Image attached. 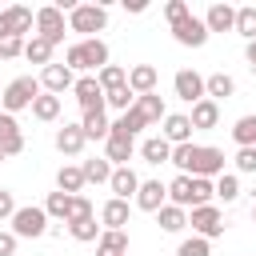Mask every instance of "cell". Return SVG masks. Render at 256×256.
Returning <instances> with one entry per match:
<instances>
[{"mask_svg": "<svg viewBox=\"0 0 256 256\" xmlns=\"http://www.w3.org/2000/svg\"><path fill=\"white\" fill-rule=\"evenodd\" d=\"M172 88H176V96L188 100V104H200V100H204V76L192 72V68H180L176 80H172Z\"/></svg>", "mask_w": 256, "mask_h": 256, "instance_id": "cell-10", "label": "cell"}, {"mask_svg": "<svg viewBox=\"0 0 256 256\" xmlns=\"http://www.w3.org/2000/svg\"><path fill=\"white\" fill-rule=\"evenodd\" d=\"M160 136L176 148V144H192V120L188 116H180V112H168L164 116V128H160Z\"/></svg>", "mask_w": 256, "mask_h": 256, "instance_id": "cell-13", "label": "cell"}, {"mask_svg": "<svg viewBox=\"0 0 256 256\" xmlns=\"http://www.w3.org/2000/svg\"><path fill=\"white\" fill-rule=\"evenodd\" d=\"M168 200H172L176 208H188V204H192V176H176V180L168 184Z\"/></svg>", "mask_w": 256, "mask_h": 256, "instance_id": "cell-36", "label": "cell"}, {"mask_svg": "<svg viewBox=\"0 0 256 256\" xmlns=\"http://www.w3.org/2000/svg\"><path fill=\"white\" fill-rule=\"evenodd\" d=\"M188 120H192V132H196V128H216V120H220V104L204 96L200 104H192V116H188Z\"/></svg>", "mask_w": 256, "mask_h": 256, "instance_id": "cell-23", "label": "cell"}, {"mask_svg": "<svg viewBox=\"0 0 256 256\" xmlns=\"http://www.w3.org/2000/svg\"><path fill=\"white\" fill-rule=\"evenodd\" d=\"M84 216H92V200L88 196H72V216L68 220H84Z\"/></svg>", "mask_w": 256, "mask_h": 256, "instance_id": "cell-45", "label": "cell"}, {"mask_svg": "<svg viewBox=\"0 0 256 256\" xmlns=\"http://www.w3.org/2000/svg\"><path fill=\"white\" fill-rule=\"evenodd\" d=\"M96 84H100L104 92H112V88H124V84H128V72H124L120 64H104V68L96 72Z\"/></svg>", "mask_w": 256, "mask_h": 256, "instance_id": "cell-31", "label": "cell"}, {"mask_svg": "<svg viewBox=\"0 0 256 256\" xmlns=\"http://www.w3.org/2000/svg\"><path fill=\"white\" fill-rule=\"evenodd\" d=\"M140 116H144V124H156V120H164L168 112H164V100L156 96V92H148V96H136V104H132Z\"/></svg>", "mask_w": 256, "mask_h": 256, "instance_id": "cell-25", "label": "cell"}, {"mask_svg": "<svg viewBox=\"0 0 256 256\" xmlns=\"http://www.w3.org/2000/svg\"><path fill=\"white\" fill-rule=\"evenodd\" d=\"M108 188L116 192V200H128V196H136V188H140V176L124 164V168H112V180H108Z\"/></svg>", "mask_w": 256, "mask_h": 256, "instance_id": "cell-18", "label": "cell"}, {"mask_svg": "<svg viewBox=\"0 0 256 256\" xmlns=\"http://www.w3.org/2000/svg\"><path fill=\"white\" fill-rule=\"evenodd\" d=\"M0 96H4V88H0Z\"/></svg>", "mask_w": 256, "mask_h": 256, "instance_id": "cell-53", "label": "cell"}, {"mask_svg": "<svg viewBox=\"0 0 256 256\" xmlns=\"http://www.w3.org/2000/svg\"><path fill=\"white\" fill-rule=\"evenodd\" d=\"M0 152L4 156H20L24 152V132H20L16 116H8V112H0Z\"/></svg>", "mask_w": 256, "mask_h": 256, "instance_id": "cell-12", "label": "cell"}, {"mask_svg": "<svg viewBox=\"0 0 256 256\" xmlns=\"http://www.w3.org/2000/svg\"><path fill=\"white\" fill-rule=\"evenodd\" d=\"M172 36H176V44H184V48H204V44H208V28H204V20H196L192 12L172 24Z\"/></svg>", "mask_w": 256, "mask_h": 256, "instance_id": "cell-8", "label": "cell"}, {"mask_svg": "<svg viewBox=\"0 0 256 256\" xmlns=\"http://www.w3.org/2000/svg\"><path fill=\"white\" fill-rule=\"evenodd\" d=\"M232 140L240 148H256V116H240L236 128H232Z\"/></svg>", "mask_w": 256, "mask_h": 256, "instance_id": "cell-37", "label": "cell"}, {"mask_svg": "<svg viewBox=\"0 0 256 256\" xmlns=\"http://www.w3.org/2000/svg\"><path fill=\"white\" fill-rule=\"evenodd\" d=\"M176 256H208V240L204 236H192V240H184L176 248Z\"/></svg>", "mask_w": 256, "mask_h": 256, "instance_id": "cell-43", "label": "cell"}, {"mask_svg": "<svg viewBox=\"0 0 256 256\" xmlns=\"http://www.w3.org/2000/svg\"><path fill=\"white\" fill-rule=\"evenodd\" d=\"M84 144H88V136H84L80 124H64V128L56 132V152H64V156H80Z\"/></svg>", "mask_w": 256, "mask_h": 256, "instance_id": "cell-16", "label": "cell"}, {"mask_svg": "<svg viewBox=\"0 0 256 256\" xmlns=\"http://www.w3.org/2000/svg\"><path fill=\"white\" fill-rule=\"evenodd\" d=\"M32 116H36V120H44V124H48V120H56V116H60V96L40 92V96L32 100Z\"/></svg>", "mask_w": 256, "mask_h": 256, "instance_id": "cell-28", "label": "cell"}, {"mask_svg": "<svg viewBox=\"0 0 256 256\" xmlns=\"http://www.w3.org/2000/svg\"><path fill=\"white\" fill-rule=\"evenodd\" d=\"M164 16H168V24H176V20L188 16V4H184V0H168V4H164Z\"/></svg>", "mask_w": 256, "mask_h": 256, "instance_id": "cell-44", "label": "cell"}, {"mask_svg": "<svg viewBox=\"0 0 256 256\" xmlns=\"http://www.w3.org/2000/svg\"><path fill=\"white\" fill-rule=\"evenodd\" d=\"M164 204H168V184H160V180H140V188H136V208L160 212Z\"/></svg>", "mask_w": 256, "mask_h": 256, "instance_id": "cell-11", "label": "cell"}, {"mask_svg": "<svg viewBox=\"0 0 256 256\" xmlns=\"http://www.w3.org/2000/svg\"><path fill=\"white\" fill-rule=\"evenodd\" d=\"M204 96H208V100H228V96H236V80H232L228 72H212V76L204 80Z\"/></svg>", "mask_w": 256, "mask_h": 256, "instance_id": "cell-22", "label": "cell"}, {"mask_svg": "<svg viewBox=\"0 0 256 256\" xmlns=\"http://www.w3.org/2000/svg\"><path fill=\"white\" fill-rule=\"evenodd\" d=\"M44 212H48L52 220H68V216H72V196H68V192H48Z\"/></svg>", "mask_w": 256, "mask_h": 256, "instance_id": "cell-33", "label": "cell"}, {"mask_svg": "<svg viewBox=\"0 0 256 256\" xmlns=\"http://www.w3.org/2000/svg\"><path fill=\"white\" fill-rule=\"evenodd\" d=\"M124 8H128V12H144L148 4H144V0H124Z\"/></svg>", "mask_w": 256, "mask_h": 256, "instance_id": "cell-49", "label": "cell"}, {"mask_svg": "<svg viewBox=\"0 0 256 256\" xmlns=\"http://www.w3.org/2000/svg\"><path fill=\"white\" fill-rule=\"evenodd\" d=\"M232 24H236V8L232 4H212L208 16H204V28L208 32H232Z\"/></svg>", "mask_w": 256, "mask_h": 256, "instance_id": "cell-19", "label": "cell"}, {"mask_svg": "<svg viewBox=\"0 0 256 256\" xmlns=\"http://www.w3.org/2000/svg\"><path fill=\"white\" fill-rule=\"evenodd\" d=\"M0 256H16V236L12 232H0Z\"/></svg>", "mask_w": 256, "mask_h": 256, "instance_id": "cell-48", "label": "cell"}, {"mask_svg": "<svg viewBox=\"0 0 256 256\" xmlns=\"http://www.w3.org/2000/svg\"><path fill=\"white\" fill-rule=\"evenodd\" d=\"M100 220H104V228L108 232H124V224H128V200H108L104 208H100Z\"/></svg>", "mask_w": 256, "mask_h": 256, "instance_id": "cell-21", "label": "cell"}, {"mask_svg": "<svg viewBox=\"0 0 256 256\" xmlns=\"http://www.w3.org/2000/svg\"><path fill=\"white\" fill-rule=\"evenodd\" d=\"M36 96H40V80H36V76H16L12 84H4L0 104H4V112L12 116V112H20V108H32Z\"/></svg>", "mask_w": 256, "mask_h": 256, "instance_id": "cell-4", "label": "cell"}, {"mask_svg": "<svg viewBox=\"0 0 256 256\" xmlns=\"http://www.w3.org/2000/svg\"><path fill=\"white\" fill-rule=\"evenodd\" d=\"M24 56L32 60V64H52V44L44 40V36H32V40H24Z\"/></svg>", "mask_w": 256, "mask_h": 256, "instance_id": "cell-30", "label": "cell"}, {"mask_svg": "<svg viewBox=\"0 0 256 256\" xmlns=\"http://www.w3.org/2000/svg\"><path fill=\"white\" fill-rule=\"evenodd\" d=\"M168 164L180 168V176H224V152L220 148H204V144H176Z\"/></svg>", "mask_w": 256, "mask_h": 256, "instance_id": "cell-1", "label": "cell"}, {"mask_svg": "<svg viewBox=\"0 0 256 256\" xmlns=\"http://www.w3.org/2000/svg\"><path fill=\"white\" fill-rule=\"evenodd\" d=\"M140 156H144L148 164H168V156H172V144H168L164 136H152V140H144V144H140Z\"/></svg>", "mask_w": 256, "mask_h": 256, "instance_id": "cell-26", "label": "cell"}, {"mask_svg": "<svg viewBox=\"0 0 256 256\" xmlns=\"http://www.w3.org/2000/svg\"><path fill=\"white\" fill-rule=\"evenodd\" d=\"M156 224H160L164 232H180V228L188 224V216H184V208H176V204H164V208L156 212Z\"/></svg>", "mask_w": 256, "mask_h": 256, "instance_id": "cell-34", "label": "cell"}, {"mask_svg": "<svg viewBox=\"0 0 256 256\" xmlns=\"http://www.w3.org/2000/svg\"><path fill=\"white\" fill-rule=\"evenodd\" d=\"M132 104H136V96H132V88H128V84H124V88H112V92H104V108H116L120 116H124Z\"/></svg>", "mask_w": 256, "mask_h": 256, "instance_id": "cell-38", "label": "cell"}, {"mask_svg": "<svg viewBox=\"0 0 256 256\" xmlns=\"http://www.w3.org/2000/svg\"><path fill=\"white\" fill-rule=\"evenodd\" d=\"M212 196H216V184H212V180H204V176H192V208L208 204Z\"/></svg>", "mask_w": 256, "mask_h": 256, "instance_id": "cell-41", "label": "cell"}, {"mask_svg": "<svg viewBox=\"0 0 256 256\" xmlns=\"http://www.w3.org/2000/svg\"><path fill=\"white\" fill-rule=\"evenodd\" d=\"M4 20H8V32H12V36H24V32H32L36 12L24 8V4H12V8H4Z\"/></svg>", "mask_w": 256, "mask_h": 256, "instance_id": "cell-20", "label": "cell"}, {"mask_svg": "<svg viewBox=\"0 0 256 256\" xmlns=\"http://www.w3.org/2000/svg\"><path fill=\"white\" fill-rule=\"evenodd\" d=\"M36 36H44L52 48L64 40V12H60L56 4H48V8L36 12Z\"/></svg>", "mask_w": 256, "mask_h": 256, "instance_id": "cell-7", "label": "cell"}, {"mask_svg": "<svg viewBox=\"0 0 256 256\" xmlns=\"http://www.w3.org/2000/svg\"><path fill=\"white\" fill-rule=\"evenodd\" d=\"M68 232L76 236V240H100V224H96V216H84V220H68Z\"/></svg>", "mask_w": 256, "mask_h": 256, "instance_id": "cell-39", "label": "cell"}, {"mask_svg": "<svg viewBox=\"0 0 256 256\" xmlns=\"http://www.w3.org/2000/svg\"><path fill=\"white\" fill-rule=\"evenodd\" d=\"M232 32H240L248 44L256 40V8L252 4H244V8H236V24H232Z\"/></svg>", "mask_w": 256, "mask_h": 256, "instance_id": "cell-35", "label": "cell"}, {"mask_svg": "<svg viewBox=\"0 0 256 256\" xmlns=\"http://www.w3.org/2000/svg\"><path fill=\"white\" fill-rule=\"evenodd\" d=\"M156 80H160V72H156L152 64H136V68H128V88H132V96H148V92H156Z\"/></svg>", "mask_w": 256, "mask_h": 256, "instance_id": "cell-15", "label": "cell"}, {"mask_svg": "<svg viewBox=\"0 0 256 256\" xmlns=\"http://www.w3.org/2000/svg\"><path fill=\"white\" fill-rule=\"evenodd\" d=\"M68 28H72V32H84V36L92 40L96 32L108 28V8H104V4H76V8L68 12Z\"/></svg>", "mask_w": 256, "mask_h": 256, "instance_id": "cell-3", "label": "cell"}, {"mask_svg": "<svg viewBox=\"0 0 256 256\" xmlns=\"http://www.w3.org/2000/svg\"><path fill=\"white\" fill-rule=\"evenodd\" d=\"M108 64V44L100 40V36H92V40H80V44H72L68 52H64V68H72V72H88V68H104Z\"/></svg>", "mask_w": 256, "mask_h": 256, "instance_id": "cell-2", "label": "cell"}, {"mask_svg": "<svg viewBox=\"0 0 256 256\" xmlns=\"http://www.w3.org/2000/svg\"><path fill=\"white\" fill-rule=\"evenodd\" d=\"M80 172H84V184H108V180H112V164H108L104 156L84 160V164H80Z\"/></svg>", "mask_w": 256, "mask_h": 256, "instance_id": "cell-27", "label": "cell"}, {"mask_svg": "<svg viewBox=\"0 0 256 256\" xmlns=\"http://www.w3.org/2000/svg\"><path fill=\"white\" fill-rule=\"evenodd\" d=\"M80 128H84L88 140H108V116H104V112H84Z\"/></svg>", "mask_w": 256, "mask_h": 256, "instance_id": "cell-32", "label": "cell"}, {"mask_svg": "<svg viewBox=\"0 0 256 256\" xmlns=\"http://www.w3.org/2000/svg\"><path fill=\"white\" fill-rule=\"evenodd\" d=\"M188 224H192V232H196V236H204V240H212V236H220V232H224V216H220V208H216V204H200V208H192Z\"/></svg>", "mask_w": 256, "mask_h": 256, "instance_id": "cell-6", "label": "cell"}, {"mask_svg": "<svg viewBox=\"0 0 256 256\" xmlns=\"http://www.w3.org/2000/svg\"><path fill=\"white\" fill-rule=\"evenodd\" d=\"M96 256H128V232H100L96 240Z\"/></svg>", "mask_w": 256, "mask_h": 256, "instance_id": "cell-24", "label": "cell"}, {"mask_svg": "<svg viewBox=\"0 0 256 256\" xmlns=\"http://www.w3.org/2000/svg\"><path fill=\"white\" fill-rule=\"evenodd\" d=\"M236 168L240 172H256V148H240L236 152Z\"/></svg>", "mask_w": 256, "mask_h": 256, "instance_id": "cell-46", "label": "cell"}, {"mask_svg": "<svg viewBox=\"0 0 256 256\" xmlns=\"http://www.w3.org/2000/svg\"><path fill=\"white\" fill-rule=\"evenodd\" d=\"M76 80H72V68H64V64H48L44 72H40V88L44 92H52V96H60L64 88H72Z\"/></svg>", "mask_w": 256, "mask_h": 256, "instance_id": "cell-14", "label": "cell"}, {"mask_svg": "<svg viewBox=\"0 0 256 256\" xmlns=\"http://www.w3.org/2000/svg\"><path fill=\"white\" fill-rule=\"evenodd\" d=\"M24 56V36H4L0 40V60H16Z\"/></svg>", "mask_w": 256, "mask_h": 256, "instance_id": "cell-42", "label": "cell"}, {"mask_svg": "<svg viewBox=\"0 0 256 256\" xmlns=\"http://www.w3.org/2000/svg\"><path fill=\"white\" fill-rule=\"evenodd\" d=\"M4 160H8V156H4V152H0V164H4Z\"/></svg>", "mask_w": 256, "mask_h": 256, "instance_id": "cell-51", "label": "cell"}, {"mask_svg": "<svg viewBox=\"0 0 256 256\" xmlns=\"http://www.w3.org/2000/svg\"><path fill=\"white\" fill-rule=\"evenodd\" d=\"M72 92H76V104L84 112H104V88L96 84V76H80L72 84Z\"/></svg>", "mask_w": 256, "mask_h": 256, "instance_id": "cell-9", "label": "cell"}, {"mask_svg": "<svg viewBox=\"0 0 256 256\" xmlns=\"http://www.w3.org/2000/svg\"><path fill=\"white\" fill-rule=\"evenodd\" d=\"M216 196H220V200H224V204H236V200H240V180H236V176H228V172H224V176H220V180H216Z\"/></svg>", "mask_w": 256, "mask_h": 256, "instance_id": "cell-40", "label": "cell"}, {"mask_svg": "<svg viewBox=\"0 0 256 256\" xmlns=\"http://www.w3.org/2000/svg\"><path fill=\"white\" fill-rule=\"evenodd\" d=\"M104 148H108V152H104V160H108V164H116V168H124V164L132 160L136 140H132V136H108V140H104Z\"/></svg>", "mask_w": 256, "mask_h": 256, "instance_id": "cell-17", "label": "cell"}, {"mask_svg": "<svg viewBox=\"0 0 256 256\" xmlns=\"http://www.w3.org/2000/svg\"><path fill=\"white\" fill-rule=\"evenodd\" d=\"M48 232V212L44 208H36V204H24V208H16L12 212V236L20 240H36V236H44Z\"/></svg>", "mask_w": 256, "mask_h": 256, "instance_id": "cell-5", "label": "cell"}, {"mask_svg": "<svg viewBox=\"0 0 256 256\" xmlns=\"http://www.w3.org/2000/svg\"><path fill=\"white\" fill-rule=\"evenodd\" d=\"M244 56H248V64H252V68H256V40H252V44H248V48H244Z\"/></svg>", "mask_w": 256, "mask_h": 256, "instance_id": "cell-50", "label": "cell"}, {"mask_svg": "<svg viewBox=\"0 0 256 256\" xmlns=\"http://www.w3.org/2000/svg\"><path fill=\"white\" fill-rule=\"evenodd\" d=\"M12 212H16V196L8 188H0V220H12Z\"/></svg>", "mask_w": 256, "mask_h": 256, "instance_id": "cell-47", "label": "cell"}, {"mask_svg": "<svg viewBox=\"0 0 256 256\" xmlns=\"http://www.w3.org/2000/svg\"><path fill=\"white\" fill-rule=\"evenodd\" d=\"M252 220H256V204H252Z\"/></svg>", "mask_w": 256, "mask_h": 256, "instance_id": "cell-52", "label": "cell"}, {"mask_svg": "<svg viewBox=\"0 0 256 256\" xmlns=\"http://www.w3.org/2000/svg\"><path fill=\"white\" fill-rule=\"evenodd\" d=\"M56 188H60V192H68V196H76V192L84 188V172H80L76 164H64V168L56 172Z\"/></svg>", "mask_w": 256, "mask_h": 256, "instance_id": "cell-29", "label": "cell"}]
</instances>
